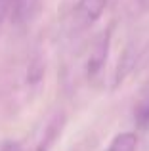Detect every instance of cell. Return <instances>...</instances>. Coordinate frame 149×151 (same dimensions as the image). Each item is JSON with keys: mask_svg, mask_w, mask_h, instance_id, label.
I'll use <instances>...</instances> for the list:
<instances>
[{"mask_svg": "<svg viewBox=\"0 0 149 151\" xmlns=\"http://www.w3.org/2000/svg\"><path fill=\"white\" fill-rule=\"evenodd\" d=\"M107 6V0H80L77 8V15L82 23H94L101 15L103 8Z\"/></svg>", "mask_w": 149, "mask_h": 151, "instance_id": "1", "label": "cell"}, {"mask_svg": "<svg viewBox=\"0 0 149 151\" xmlns=\"http://www.w3.org/2000/svg\"><path fill=\"white\" fill-rule=\"evenodd\" d=\"M107 50H109V33H105V35H101V38L94 46V52L90 55V61H88V75L90 77L96 75L101 69V65L105 61V55H107Z\"/></svg>", "mask_w": 149, "mask_h": 151, "instance_id": "2", "label": "cell"}, {"mask_svg": "<svg viewBox=\"0 0 149 151\" xmlns=\"http://www.w3.org/2000/svg\"><path fill=\"white\" fill-rule=\"evenodd\" d=\"M136 145H138V136L134 132H122L115 136L107 151H136Z\"/></svg>", "mask_w": 149, "mask_h": 151, "instance_id": "3", "label": "cell"}, {"mask_svg": "<svg viewBox=\"0 0 149 151\" xmlns=\"http://www.w3.org/2000/svg\"><path fill=\"white\" fill-rule=\"evenodd\" d=\"M38 0H11V14H14V19L15 21H25L33 10L37 8Z\"/></svg>", "mask_w": 149, "mask_h": 151, "instance_id": "4", "label": "cell"}, {"mask_svg": "<svg viewBox=\"0 0 149 151\" xmlns=\"http://www.w3.org/2000/svg\"><path fill=\"white\" fill-rule=\"evenodd\" d=\"M138 122H140V126H147L149 124V98L143 100V103L138 109Z\"/></svg>", "mask_w": 149, "mask_h": 151, "instance_id": "5", "label": "cell"}, {"mask_svg": "<svg viewBox=\"0 0 149 151\" xmlns=\"http://www.w3.org/2000/svg\"><path fill=\"white\" fill-rule=\"evenodd\" d=\"M10 2L11 0H0V19H2V15H4V12H6V8H8Z\"/></svg>", "mask_w": 149, "mask_h": 151, "instance_id": "6", "label": "cell"}, {"mask_svg": "<svg viewBox=\"0 0 149 151\" xmlns=\"http://www.w3.org/2000/svg\"><path fill=\"white\" fill-rule=\"evenodd\" d=\"M140 2H143V4H147V2H149V0H140Z\"/></svg>", "mask_w": 149, "mask_h": 151, "instance_id": "7", "label": "cell"}]
</instances>
